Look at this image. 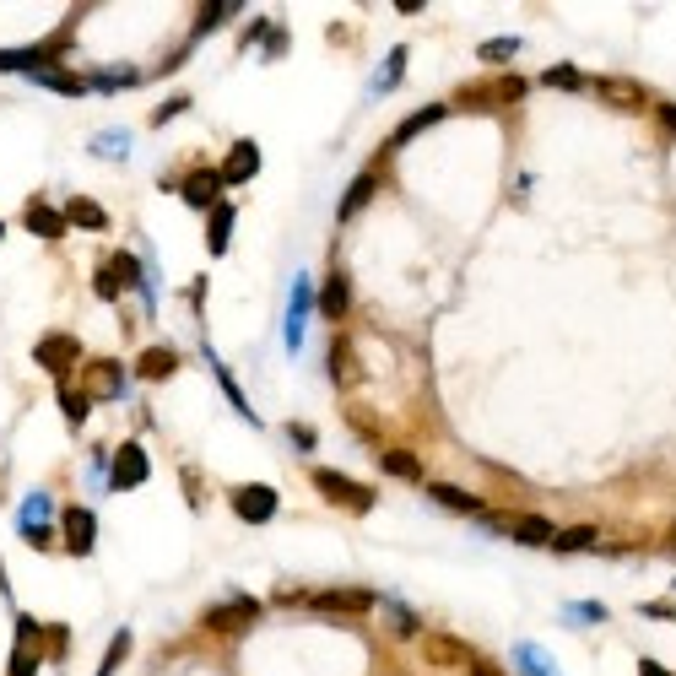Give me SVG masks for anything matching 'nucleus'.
I'll use <instances>...</instances> for the list:
<instances>
[{
    "label": "nucleus",
    "instance_id": "19",
    "mask_svg": "<svg viewBox=\"0 0 676 676\" xmlns=\"http://www.w3.org/2000/svg\"><path fill=\"white\" fill-rule=\"evenodd\" d=\"M379 466L390 476H401V482H422V455H412V449H384Z\"/></svg>",
    "mask_w": 676,
    "mask_h": 676
},
{
    "label": "nucleus",
    "instance_id": "9",
    "mask_svg": "<svg viewBox=\"0 0 676 676\" xmlns=\"http://www.w3.org/2000/svg\"><path fill=\"white\" fill-rule=\"evenodd\" d=\"M422 649H428L433 666H471V660H476V649L460 644L455 633H428V644H422Z\"/></svg>",
    "mask_w": 676,
    "mask_h": 676
},
{
    "label": "nucleus",
    "instance_id": "4",
    "mask_svg": "<svg viewBox=\"0 0 676 676\" xmlns=\"http://www.w3.org/2000/svg\"><path fill=\"white\" fill-rule=\"evenodd\" d=\"M147 471H152L147 449H141V444H119V449H114L109 487H114V493H130V487H141V482H147Z\"/></svg>",
    "mask_w": 676,
    "mask_h": 676
},
{
    "label": "nucleus",
    "instance_id": "21",
    "mask_svg": "<svg viewBox=\"0 0 676 676\" xmlns=\"http://www.w3.org/2000/svg\"><path fill=\"white\" fill-rule=\"evenodd\" d=\"M228 233H233V206L211 211V228H206V249L211 255H228Z\"/></svg>",
    "mask_w": 676,
    "mask_h": 676
},
{
    "label": "nucleus",
    "instance_id": "15",
    "mask_svg": "<svg viewBox=\"0 0 676 676\" xmlns=\"http://www.w3.org/2000/svg\"><path fill=\"white\" fill-rule=\"evenodd\" d=\"M65 222H76V228H87V233H103V228H109V211H103L98 201H87V195H71Z\"/></svg>",
    "mask_w": 676,
    "mask_h": 676
},
{
    "label": "nucleus",
    "instance_id": "1",
    "mask_svg": "<svg viewBox=\"0 0 676 676\" xmlns=\"http://www.w3.org/2000/svg\"><path fill=\"white\" fill-rule=\"evenodd\" d=\"M314 487H320V498L330 503H341L347 514H368L374 509V487H363V482H352V476H341V471H314Z\"/></svg>",
    "mask_w": 676,
    "mask_h": 676
},
{
    "label": "nucleus",
    "instance_id": "38",
    "mask_svg": "<svg viewBox=\"0 0 676 676\" xmlns=\"http://www.w3.org/2000/svg\"><path fill=\"white\" fill-rule=\"evenodd\" d=\"M390 617H395V633H401V639H412V633H417V617L406 612V606H395Z\"/></svg>",
    "mask_w": 676,
    "mask_h": 676
},
{
    "label": "nucleus",
    "instance_id": "3",
    "mask_svg": "<svg viewBox=\"0 0 676 676\" xmlns=\"http://www.w3.org/2000/svg\"><path fill=\"white\" fill-rule=\"evenodd\" d=\"M33 357H38V363H44L60 384H65V379H71V368L82 363V347H76V336H65V330H49V336L38 341V352H33Z\"/></svg>",
    "mask_w": 676,
    "mask_h": 676
},
{
    "label": "nucleus",
    "instance_id": "33",
    "mask_svg": "<svg viewBox=\"0 0 676 676\" xmlns=\"http://www.w3.org/2000/svg\"><path fill=\"white\" fill-rule=\"evenodd\" d=\"M568 622H606V606L601 601H579V606H568Z\"/></svg>",
    "mask_w": 676,
    "mask_h": 676
},
{
    "label": "nucleus",
    "instance_id": "45",
    "mask_svg": "<svg viewBox=\"0 0 676 676\" xmlns=\"http://www.w3.org/2000/svg\"><path fill=\"white\" fill-rule=\"evenodd\" d=\"M466 676H503V666H493V660H471Z\"/></svg>",
    "mask_w": 676,
    "mask_h": 676
},
{
    "label": "nucleus",
    "instance_id": "36",
    "mask_svg": "<svg viewBox=\"0 0 676 676\" xmlns=\"http://www.w3.org/2000/svg\"><path fill=\"white\" fill-rule=\"evenodd\" d=\"M639 612L649 622H676V601H649V606H639Z\"/></svg>",
    "mask_w": 676,
    "mask_h": 676
},
{
    "label": "nucleus",
    "instance_id": "18",
    "mask_svg": "<svg viewBox=\"0 0 676 676\" xmlns=\"http://www.w3.org/2000/svg\"><path fill=\"white\" fill-rule=\"evenodd\" d=\"M374 190H379V174H357V179H352V190H347V201H341V211H336V217H341V222H352L357 211H363L368 201H374Z\"/></svg>",
    "mask_w": 676,
    "mask_h": 676
},
{
    "label": "nucleus",
    "instance_id": "7",
    "mask_svg": "<svg viewBox=\"0 0 676 676\" xmlns=\"http://www.w3.org/2000/svg\"><path fill=\"white\" fill-rule=\"evenodd\" d=\"M119 390H125V368L109 363V357L87 363V395L92 401H119Z\"/></svg>",
    "mask_w": 676,
    "mask_h": 676
},
{
    "label": "nucleus",
    "instance_id": "25",
    "mask_svg": "<svg viewBox=\"0 0 676 676\" xmlns=\"http://www.w3.org/2000/svg\"><path fill=\"white\" fill-rule=\"evenodd\" d=\"M233 11H244V6H238V0H211V6H201V17H195V38L211 33V28H222Z\"/></svg>",
    "mask_w": 676,
    "mask_h": 676
},
{
    "label": "nucleus",
    "instance_id": "16",
    "mask_svg": "<svg viewBox=\"0 0 676 676\" xmlns=\"http://www.w3.org/2000/svg\"><path fill=\"white\" fill-rule=\"evenodd\" d=\"M428 493H433V498H439V503H444V509L476 514V520H482V514H487V509H482V498H476V493H466V487H455V482H433V487H428Z\"/></svg>",
    "mask_w": 676,
    "mask_h": 676
},
{
    "label": "nucleus",
    "instance_id": "13",
    "mask_svg": "<svg viewBox=\"0 0 676 676\" xmlns=\"http://www.w3.org/2000/svg\"><path fill=\"white\" fill-rule=\"evenodd\" d=\"M33 633H38V622L22 617V622H17V655H11V676H38V660H44V655L28 644Z\"/></svg>",
    "mask_w": 676,
    "mask_h": 676
},
{
    "label": "nucleus",
    "instance_id": "29",
    "mask_svg": "<svg viewBox=\"0 0 676 676\" xmlns=\"http://www.w3.org/2000/svg\"><path fill=\"white\" fill-rule=\"evenodd\" d=\"M514 55H520V38H487V44H482V60L487 65H509Z\"/></svg>",
    "mask_w": 676,
    "mask_h": 676
},
{
    "label": "nucleus",
    "instance_id": "6",
    "mask_svg": "<svg viewBox=\"0 0 676 676\" xmlns=\"http://www.w3.org/2000/svg\"><path fill=\"white\" fill-rule=\"evenodd\" d=\"M179 195H184L195 211H217V206H222V201H217V195H222V168H195V174L184 179Z\"/></svg>",
    "mask_w": 676,
    "mask_h": 676
},
{
    "label": "nucleus",
    "instance_id": "34",
    "mask_svg": "<svg viewBox=\"0 0 676 676\" xmlns=\"http://www.w3.org/2000/svg\"><path fill=\"white\" fill-rule=\"evenodd\" d=\"M136 82V71H98V76H87V87H130Z\"/></svg>",
    "mask_w": 676,
    "mask_h": 676
},
{
    "label": "nucleus",
    "instance_id": "14",
    "mask_svg": "<svg viewBox=\"0 0 676 676\" xmlns=\"http://www.w3.org/2000/svg\"><path fill=\"white\" fill-rule=\"evenodd\" d=\"M347 303H352L347 271H330L325 287H320V314H325V320H341V314H347Z\"/></svg>",
    "mask_w": 676,
    "mask_h": 676
},
{
    "label": "nucleus",
    "instance_id": "26",
    "mask_svg": "<svg viewBox=\"0 0 676 676\" xmlns=\"http://www.w3.org/2000/svg\"><path fill=\"white\" fill-rule=\"evenodd\" d=\"M541 87H563V92H590V76L574 71V65H552L547 76H541Z\"/></svg>",
    "mask_w": 676,
    "mask_h": 676
},
{
    "label": "nucleus",
    "instance_id": "28",
    "mask_svg": "<svg viewBox=\"0 0 676 676\" xmlns=\"http://www.w3.org/2000/svg\"><path fill=\"white\" fill-rule=\"evenodd\" d=\"M303 314H309V287L298 282V298H293V314H287V347L303 341Z\"/></svg>",
    "mask_w": 676,
    "mask_h": 676
},
{
    "label": "nucleus",
    "instance_id": "39",
    "mask_svg": "<svg viewBox=\"0 0 676 676\" xmlns=\"http://www.w3.org/2000/svg\"><path fill=\"white\" fill-rule=\"evenodd\" d=\"M498 98H503V103L525 98V82H520V76H503V82H498Z\"/></svg>",
    "mask_w": 676,
    "mask_h": 676
},
{
    "label": "nucleus",
    "instance_id": "17",
    "mask_svg": "<svg viewBox=\"0 0 676 676\" xmlns=\"http://www.w3.org/2000/svg\"><path fill=\"white\" fill-rule=\"evenodd\" d=\"M22 217H28V228L38 233V238H60L65 228H71V222H65V211H55V206H28V211H22Z\"/></svg>",
    "mask_w": 676,
    "mask_h": 676
},
{
    "label": "nucleus",
    "instance_id": "43",
    "mask_svg": "<svg viewBox=\"0 0 676 676\" xmlns=\"http://www.w3.org/2000/svg\"><path fill=\"white\" fill-rule=\"evenodd\" d=\"M44 639H49V660H55V655H60V649H65V644H71V633H65V628H49V633H44Z\"/></svg>",
    "mask_w": 676,
    "mask_h": 676
},
{
    "label": "nucleus",
    "instance_id": "5",
    "mask_svg": "<svg viewBox=\"0 0 676 676\" xmlns=\"http://www.w3.org/2000/svg\"><path fill=\"white\" fill-rule=\"evenodd\" d=\"M233 509H238V520H249V525H265L276 514V487H265V482H249V487H238L233 493Z\"/></svg>",
    "mask_w": 676,
    "mask_h": 676
},
{
    "label": "nucleus",
    "instance_id": "12",
    "mask_svg": "<svg viewBox=\"0 0 676 676\" xmlns=\"http://www.w3.org/2000/svg\"><path fill=\"white\" fill-rule=\"evenodd\" d=\"M92 530H98L92 509H65V547H71L76 558H87V552H92Z\"/></svg>",
    "mask_w": 676,
    "mask_h": 676
},
{
    "label": "nucleus",
    "instance_id": "44",
    "mask_svg": "<svg viewBox=\"0 0 676 676\" xmlns=\"http://www.w3.org/2000/svg\"><path fill=\"white\" fill-rule=\"evenodd\" d=\"M22 536H28L33 547H49V525H38V520H33V525H22Z\"/></svg>",
    "mask_w": 676,
    "mask_h": 676
},
{
    "label": "nucleus",
    "instance_id": "32",
    "mask_svg": "<svg viewBox=\"0 0 676 676\" xmlns=\"http://www.w3.org/2000/svg\"><path fill=\"white\" fill-rule=\"evenodd\" d=\"M109 265H114V276H119L125 287H141V282H147V276H141V265H136V255H114Z\"/></svg>",
    "mask_w": 676,
    "mask_h": 676
},
{
    "label": "nucleus",
    "instance_id": "2",
    "mask_svg": "<svg viewBox=\"0 0 676 676\" xmlns=\"http://www.w3.org/2000/svg\"><path fill=\"white\" fill-rule=\"evenodd\" d=\"M309 612H330V617H363L379 606L374 590H320V595H298Z\"/></svg>",
    "mask_w": 676,
    "mask_h": 676
},
{
    "label": "nucleus",
    "instance_id": "41",
    "mask_svg": "<svg viewBox=\"0 0 676 676\" xmlns=\"http://www.w3.org/2000/svg\"><path fill=\"white\" fill-rule=\"evenodd\" d=\"M401 65H406V49H395V55H390V65H384V76H379V87H390L395 76H401Z\"/></svg>",
    "mask_w": 676,
    "mask_h": 676
},
{
    "label": "nucleus",
    "instance_id": "24",
    "mask_svg": "<svg viewBox=\"0 0 676 676\" xmlns=\"http://www.w3.org/2000/svg\"><path fill=\"white\" fill-rule=\"evenodd\" d=\"M439 119H444V103H433V109H422V114H412V119H406V125H401V130H395V136H390V147H406V141H412V136H417V130L439 125Z\"/></svg>",
    "mask_w": 676,
    "mask_h": 676
},
{
    "label": "nucleus",
    "instance_id": "37",
    "mask_svg": "<svg viewBox=\"0 0 676 676\" xmlns=\"http://www.w3.org/2000/svg\"><path fill=\"white\" fill-rule=\"evenodd\" d=\"M184 109H190V98H174V103H163V109H152V125H168V119H179Z\"/></svg>",
    "mask_w": 676,
    "mask_h": 676
},
{
    "label": "nucleus",
    "instance_id": "49",
    "mask_svg": "<svg viewBox=\"0 0 676 676\" xmlns=\"http://www.w3.org/2000/svg\"><path fill=\"white\" fill-rule=\"evenodd\" d=\"M0 233H6V228H0Z\"/></svg>",
    "mask_w": 676,
    "mask_h": 676
},
{
    "label": "nucleus",
    "instance_id": "23",
    "mask_svg": "<svg viewBox=\"0 0 676 676\" xmlns=\"http://www.w3.org/2000/svg\"><path fill=\"white\" fill-rule=\"evenodd\" d=\"M595 525H568V530H558V541H552V552H590L595 547Z\"/></svg>",
    "mask_w": 676,
    "mask_h": 676
},
{
    "label": "nucleus",
    "instance_id": "40",
    "mask_svg": "<svg viewBox=\"0 0 676 676\" xmlns=\"http://www.w3.org/2000/svg\"><path fill=\"white\" fill-rule=\"evenodd\" d=\"M282 49H287V33H282V28H271V33H265V60H276Z\"/></svg>",
    "mask_w": 676,
    "mask_h": 676
},
{
    "label": "nucleus",
    "instance_id": "27",
    "mask_svg": "<svg viewBox=\"0 0 676 676\" xmlns=\"http://www.w3.org/2000/svg\"><path fill=\"white\" fill-rule=\"evenodd\" d=\"M330 379H336V384H352V341H347V336L330 341Z\"/></svg>",
    "mask_w": 676,
    "mask_h": 676
},
{
    "label": "nucleus",
    "instance_id": "42",
    "mask_svg": "<svg viewBox=\"0 0 676 676\" xmlns=\"http://www.w3.org/2000/svg\"><path fill=\"white\" fill-rule=\"evenodd\" d=\"M287 433H293V444H298V449H314V428H309V422H293Z\"/></svg>",
    "mask_w": 676,
    "mask_h": 676
},
{
    "label": "nucleus",
    "instance_id": "30",
    "mask_svg": "<svg viewBox=\"0 0 676 676\" xmlns=\"http://www.w3.org/2000/svg\"><path fill=\"white\" fill-rule=\"evenodd\" d=\"M92 293H98V298H109V303H114L119 293H125V282L114 276V265H109V260H103V271L92 276Z\"/></svg>",
    "mask_w": 676,
    "mask_h": 676
},
{
    "label": "nucleus",
    "instance_id": "31",
    "mask_svg": "<svg viewBox=\"0 0 676 676\" xmlns=\"http://www.w3.org/2000/svg\"><path fill=\"white\" fill-rule=\"evenodd\" d=\"M38 82L55 87V92H71V98H82V92H87V82H76V76H65V71H38Z\"/></svg>",
    "mask_w": 676,
    "mask_h": 676
},
{
    "label": "nucleus",
    "instance_id": "35",
    "mask_svg": "<svg viewBox=\"0 0 676 676\" xmlns=\"http://www.w3.org/2000/svg\"><path fill=\"white\" fill-rule=\"evenodd\" d=\"M520 666H525V676H558V671L547 666V660L536 655V649H520Z\"/></svg>",
    "mask_w": 676,
    "mask_h": 676
},
{
    "label": "nucleus",
    "instance_id": "22",
    "mask_svg": "<svg viewBox=\"0 0 676 676\" xmlns=\"http://www.w3.org/2000/svg\"><path fill=\"white\" fill-rule=\"evenodd\" d=\"M60 412H65V422H71V428H82L87 412H92V395H87V390H71V384H60Z\"/></svg>",
    "mask_w": 676,
    "mask_h": 676
},
{
    "label": "nucleus",
    "instance_id": "48",
    "mask_svg": "<svg viewBox=\"0 0 676 676\" xmlns=\"http://www.w3.org/2000/svg\"><path fill=\"white\" fill-rule=\"evenodd\" d=\"M671 547H676V536H671Z\"/></svg>",
    "mask_w": 676,
    "mask_h": 676
},
{
    "label": "nucleus",
    "instance_id": "10",
    "mask_svg": "<svg viewBox=\"0 0 676 676\" xmlns=\"http://www.w3.org/2000/svg\"><path fill=\"white\" fill-rule=\"evenodd\" d=\"M255 617H260V601H249V595H244V601L217 606V612L206 617V628H211V633H233V628H249Z\"/></svg>",
    "mask_w": 676,
    "mask_h": 676
},
{
    "label": "nucleus",
    "instance_id": "11",
    "mask_svg": "<svg viewBox=\"0 0 676 676\" xmlns=\"http://www.w3.org/2000/svg\"><path fill=\"white\" fill-rule=\"evenodd\" d=\"M509 536L525 541V547H552V541H558V525L541 520V514H520V520H509Z\"/></svg>",
    "mask_w": 676,
    "mask_h": 676
},
{
    "label": "nucleus",
    "instance_id": "20",
    "mask_svg": "<svg viewBox=\"0 0 676 676\" xmlns=\"http://www.w3.org/2000/svg\"><path fill=\"white\" fill-rule=\"evenodd\" d=\"M179 368V357L168 352V347H152V352H141V363H136V374L141 379H168Z\"/></svg>",
    "mask_w": 676,
    "mask_h": 676
},
{
    "label": "nucleus",
    "instance_id": "47",
    "mask_svg": "<svg viewBox=\"0 0 676 676\" xmlns=\"http://www.w3.org/2000/svg\"><path fill=\"white\" fill-rule=\"evenodd\" d=\"M639 676H671L666 666H655V660H639Z\"/></svg>",
    "mask_w": 676,
    "mask_h": 676
},
{
    "label": "nucleus",
    "instance_id": "8",
    "mask_svg": "<svg viewBox=\"0 0 676 676\" xmlns=\"http://www.w3.org/2000/svg\"><path fill=\"white\" fill-rule=\"evenodd\" d=\"M260 174V147L255 141H233L228 163H222V184H249Z\"/></svg>",
    "mask_w": 676,
    "mask_h": 676
},
{
    "label": "nucleus",
    "instance_id": "46",
    "mask_svg": "<svg viewBox=\"0 0 676 676\" xmlns=\"http://www.w3.org/2000/svg\"><path fill=\"white\" fill-rule=\"evenodd\" d=\"M660 125L676 130V103H660Z\"/></svg>",
    "mask_w": 676,
    "mask_h": 676
}]
</instances>
